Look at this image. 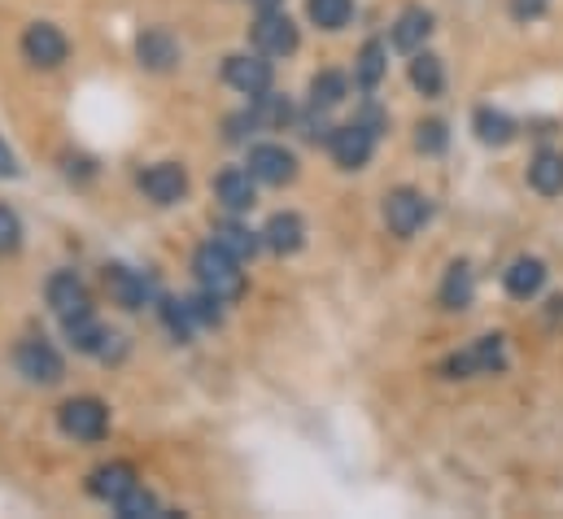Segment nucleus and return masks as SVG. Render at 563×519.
Returning a JSON list of instances; mask_svg holds the SVG:
<instances>
[{
	"label": "nucleus",
	"instance_id": "nucleus-1",
	"mask_svg": "<svg viewBox=\"0 0 563 519\" xmlns=\"http://www.w3.org/2000/svg\"><path fill=\"white\" fill-rule=\"evenodd\" d=\"M192 275L206 292H214L219 301H236L245 292V270H241V258H232L223 245H201L192 254Z\"/></svg>",
	"mask_w": 563,
	"mask_h": 519
},
{
	"label": "nucleus",
	"instance_id": "nucleus-2",
	"mask_svg": "<svg viewBox=\"0 0 563 519\" xmlns=\"http://www.w3.org/2000/svg\"><path fill=\"white\" fill-rule=\"evenodd\" d=\"M507 372V354H503V336H481L476 345H467L463 354H450L441 363L445 380H472V376H498Z\"/></svg>",
	"mask_w": 563,
	"mask_h": 519
},
{
	"label": "nucleus",
	"instance_id": "nucleus-3",
	"mask_svg": "<svg viewBox=\"0 0 563 519\" xmlns=\"http://www.w3.org/2000/svg\"><path fill=\"white\" fill-rule=\"evenodd\" d=\"M57 428L70 441H101L106 428H110V406L101 397H70L57 410Z\"/></svg>",
	"mask_w": 563,
	"mask_h": 519
},
{
	"label": "nucleus",
	"instance_id": "nucleus-4",
	"mask_svg": "<svg viewBox=\"0 0 563 519\" xmlns=\"http://www.w3.org/2000/svg\"><path fill=\"white\" fill-rule=\"evenodd\" d=\"M328 148H332V162H336L341 170H363V166L372 162V153H376V131L367 128L363 119H354V123H345V128H332Z\"/></svg>",
	"mask_w": 563,
	"mask_h": 519
},
{
	"label": "nucleus",
	"instance_id": "nucleus-5",
	"mask_svg": "<svg viewBox=\"0 0 563 519\" xmlns=\"http://www.w3.org/2000/svg\"><path fill=\"white\" fill-rule=\"evenodd\" d=\"M428 219H432V201L416 188H394L385 197V223H389L394 236H402V241L416 236Z\"/></svg>",
	"mask_w": 563,
	"mask_h": 519
},
{
	"label": "nucleus",
	"instance_id": "nucleus-6",
	"mask_svg": "<svg viewBox=\"0 0 563 519\" xmlns=\"http://www.w3.org/2000/svg\"><path fill=\"white\" fill-rule=\"evenodd\" d=\"M13 363H18V372H22L31 385H57V380L66 376L62 354H57L44 336H26V341L18 345V354H13Z\"/></svg>",
	"mask_w": 563,
	"mask_h": 519
},
{
	"label": "nucleus",
	"instance_id": "nucleus-7",
	"mask_svg": "<svg viewBox=\"0 0 563 519\" xmlns=\"http://www.w3.org/2000/svg\"><path fill=\"white\" fill-rule=\"evenodd\" d=\"M66 53H70V44H66V35H62L53 22H31V26L22 31V57H26L31 66L57 70V66L66 62Z\"/></svg>",
	"mask_w": 563,
	"mask_h": 519
},
{
	"label": "nucleus",
	"instance_id": "nucleus-8",
	"mask_svg": "<svg viewBox=\"0 0 563 519\" xmlns=\"http://www.w3.org/2000/svg\"><path fill=\"white\" fill-rule=\"evenodd\" d=\"M297 44H301L297 22L280 9H263V18L254 22V48L263 57H288V53H297Z\"/></svg>",
	"mask_w": 563,
	"mask_h": 519
},
{
	"label": "nucleus",
	"instance_id": "nucleus-9",
	"mask_svg": "<svg viewBox=\"0 0 563 519\" xmlns=\"http://www.w3.org/2000/svg\"><path fill=\"white\" fill-rule=\"evenodd\" d=\"M141 192L153 206H179L188 197V170L179 162H157L141 170Z\"/></svg>",
	"mask_w": 563,
	"mask_h": 519
},
{
	"label": "nucleus",
	"instance_id": "nucleus-10",
	"mask_svg": "<svg viewBox=\"0 0 563 519\" xmlns=\"http://www.w3.org/2000/svg\"><path fill=\"white\" fill-rule=\"evenodd\" d=\"M245 166H250V175H254L258 184H272V188H284V184L297 179V157H292V148H284V144H254Z\"/></svg>",
	"mask_w": 563,
	"mask_h": 519
},
{
	"label": "nucleus",
	"instance_id": "nucleus-11",
	"mask_svg": "<svg viewBox=\"0 0 563 519\" xmlns=\"http://www.w3.org/2000/svg\"><path fill=\"white\" fill-rule=\"evenodd\" d=\"M223 79L245 97H263L272 92V62H263V53H232L223 62Z\"/></svg>",
	"mask_w": 563,
	"mask_h": 519
},
{
	"label": "nucleus",
	"instance_id": "nucleus-12",
	"mask_svg": "<svg viewBox=\"0 0 563 519\" xmlns=\"http://www.w3.org/2000/svg\"><path fill=\"white\" fill-rule=\"evenodd\" d=\"M44 297H48V306H53L57 319H75V314H88L92 310V297H88V288H84V279L75 270H57L48 279V288H44Z\"/></svg>",
	"mask_w": 563,
	"mask_h": 519
},
{
	"label": "nucleus",
	"instance_id": "nucleus-13",
	"mask_svg": "<svg viewBox=\"0 0 563 519\" xmlns=\"http://www.w3.org/2000/svg\"><path fill=\"white\" fill-rule=\"evenodd\" d=\"M136 62H141L144 70H153V75L175 70V66H179V44H175V35H170L166 26L141 31V35H136Z\"/></svg>",
	"mask_w": 563,
	"mask_h": 519
},
{
	"label": "nucleus",
	"instance_id": "nucleus-14",
	"mask_svg": "<svg viewBox=\"0 0 563 519\" xmlns=\"http://www.w3.org/2000/svg\"><path fill=\"white\" fill-rule=\"evenodd\" d=\"M106 288H110L114 306H123V310H144L148 297H153V284L144 279L141 270L123 266V262H110L106 266Z\"/></svg>",
	"mask_w": 563,
	"mask_h": 519
},
{
	"label": "nucleus",
	"instance_id": "nucleus-15",
	"mask_svg": "<svg viewBox=\"0 0 563 519\" xmlns=\"http://www.w3.org/2000/svg\"><path fill=\"white\" fill-rule=\"evenodd\" d=\"M258 179L250 175V166L241 170V166H228L219 179H214V197L232 210V214H245V210H254V201H258V188H254Z\"/></svg>",
	"mask_w": 563,
	"mask_h": 519
},
{
	"label": "nucleus",
	"instance_id": "nucleus-16",
	"mask_svg": "<svg viewBox=\"0 0 563 519\" xmlns=\"http://www.w3.org/2000/svg\"><path fill=\"white\" fill-rule=\"evenodd\" d=\"M141 481H136V467L132 463H106V467H97L92 476H88V494L92 498H101V503H119L123 494H132Z\"/></svg>",
	"mask_w": 563,
	"mask_h": 519
},
{
	"label": "nucleus",
	"instance_id": "nucleus-17",
	"mask_svg": "<svg viewBox=\"0 0 563 519\" xmlns=\"http://www.w3.org/2000/svg\"><path fill=\"white\" fill-rule=\"evenodd\" d=\"M263 245H267L272 254H297V250L306 245V223H301V214H292V210L272 214L267 228H263Z\"/></svg>",
	"mask_w": 563,
	"mask_h": 519
},
{
	"label": "nucleus",
	"instance_id": "nucleus-18",
	"mask_svg": "<svg viewBox=\"0 0 563 519\" xmlns=\"http://www.w3.org/2000/svg\"><path fill=\"white\" fill-rule=\"evenodd\" d=\"M503 284H507V292H511L516 301H529V297H538V292L547 288V262L516 258L507 270H503Z\"/></svg>",
	"mask_w": 563,
	"mask_h": 519
},
{
	"label": "nucleus",
	"instance_id": "nucleus-19",
	"mask_svg": "<svg viewBox=\"0 0 563 519\" xmlns=\"http://www.w3.org/2000/svg\"><path fill=\"white\" fill-rule=\"evenodd\" d=\"M432 35V13L428 9H420V4H411V9H402L398 13V22H394V48L398 53H420L423 40Z\"/></svg>",
	"mask_w": 563,
	"mask_h": 519
},
{
	"label": "nucleus",
	"instance_id": "nucleus-20",
	"mask_svg": "<svg viewBox=\"0 0 563 519\" xmlns=\"http://www.w3.org/2000/svg\"><path fill=\"white\" fill-rule=\"evenodd\" d=\"M529 184H533V192H542V197H560L563 192V153L560 148H542V153L529 162Z\"/></svg>",
	"mask_w": 563,
	"mask_h": 519
},
{
	"label": "nucleus",
	"instance_id": "nucleus-21",
	"mask_svg": "<svg viewBox=\"0 0 563 519\" xmlns=\"http://www.w3.org/2000/svg\"><path fill=\"white\" fill-rule=\"evenodd\" d=\"M472 131H476V140L481 144H489V148H503V144H511L516 140V119H507L503 110H489V106H481L476 110V119H472Z\"/></svg>",
	"mask_w": 563,
	"mask_h": 519
},
{
	"label": "nucleus",
	"instance_id": "nucleus-22",
	"mask_svg": "<svg viewBox=\"0 0 563 519\" xmlns=\"http://www.w3.org/2000/svg\"><path fill=\"white\" fill-rule=\"evenodd\" d=\"M306 97H310V110H323V114H328V110H336V106L350 97V79H345L341 70H319V75L310 79V92H306Z\"/></svg>",
	"mask_w": 563,
	"mask_h": 519
},
{
	"label": "nucleus",
	"instance_id": "nucleus-23",
	"mask_svg": "<svg viewBox=\"0 0 563 519\" xmlns=\"http://www.w3.org/2000/svg\"><path fill=\"white\" fill-rule=\"evenodd\" d=\"M472 297H476L472 270H467V262H454V266L445 270V279H441V292H437V301H441L445 310H467V306H472Z\"/></svg>",
	"mask_w": 563,
	"mask_h": 519
},
{
	"label": "nucleus",
	"instance_id": "nucleus-24",
	"mask_svg": "<svg viewBox=\"0 0 563 519\" xmlns=\"http://www.w3.org/2000/svg\"><path fill=\"white\" fill-rule=\"evenodd\" d=\"M62 328H66V341H70V350H79V354H101L106 350V328L92 319V310L88 314H75V319H62Z\"/></svg>",
	"mask_w": 563,
	"mask_h": 519
},
{
	"label": "nucleus",
	"instance_id": "nucleus-25",
	"mask_svg": "<svg viewBox=\"0 0 563 519\" xmlns=\"http://www.w3.org/2000/svg\"><path fill=\"white\" fill-rule=\"evenodd\" d=\"M214 245H223L232 258L250 262L258 254V245H263V232H250V228H241V223H219V228H214Z\"/></svg>",
	"mask_w": 563,
	"mask_h": 519
},
{
	"label": "nucleus",
	"instance_id": "nucleus-26",
	"mask_svg": "<svg viewBox=\"0 0 563 519\" xmlns=\"http://www.w3.org/2000/svg\"><path fill=\"white\" fill-rule=\"evenodd\" d=\"M411 88H416L420 97H441V88H445L441 57H432V53H416V57H411Z\"/></svg>",
	"mask_w": 563,
	"mask_h": 519
},
{
	"label": "nucleus",
	"instance_id": "nucleus-27",
	"mask_svg": "<svg viewBox=\"0 0 563 519\" xmlns=\"http://www.w3.org/2000/svg\"><path fill=\"white\" fill-rule=\"evenodd\" d=\"M385 44L380 40H367L363 44V53H358V62H354V79H358V88H376L380 79H385Z\"/></svg>",
	"mask_w": 563,
	"mask_h": 519
},
{
	"label": "nucleus",
	"instance_id": "nucleus-28",
	"mask_svg": "<svg viewBox=\"0 0 563 519\" xmlns=\"http://www.w3.org/2000/svg\"><path fill=\"white\" fill-rule=\"evenodd\" d=\"M306 13L319 31H341L354 13V0H306Z\"/></svg>",
	"mask_w": 563,
	"mask_h": 519
},
{
	"label": "nucleus",
	"instance_id": "nucleus-29",
	"mask_svg": "<svg viewBox=\"0 0 563 519\" xmlns=\"http://www.w3.org/2000/svg\"><path fill=\"white\" fill-rule=\"evenodd\" d=\"M250 114H254L258 128H284V123H292V106L284 97H272V92L254 97V110Z\"/></svg>",
	"mask_w": 563,
	"mask_h": 519
},
{
	"label": "nucleus",
	"instance_id": "nucleus-30",
	"mask_svg": "<svg viewBox=\"0 0 563 519\" xmlns=\"http://www.w3.org/2000/svg\"><path fill=\"white\" fill-rule=\"evenodd\" d=\"M114 511H119V516H123V519L162 516V511H157V498H153V494H148V489H141V485H136V489H132V494H123V498H119V503H114Z\"/></svg>",
	"mask_w": 563,
	"mask_h": 519
},
{
	"label": "nucleus",
	"instance_id": "nucleus-31",
	"mask_svg": "<svg viewBox=\"0 0 563 519\" xmlns=\"http://www.w3.org/2000/svg\"><path fill=\"white\" fill-rule=\"evenodd\" d=\"M445 144H450V131H445L441 119H428V123L416 128V148L420 153H445Z\"/></svg>",
	"mask_w": 563,
	"mask_h": 519
},
{
	"label": "nucleus",
	"instance_id": "nucleus-32",
	"mask_svg": "<svg viewBox=\"0 0 563 519\" xmlns=\"http://www.w3.org/2000/svg\"><path fill=\"white\" fill-rule=\"evenodd\" d=\"M188 314H192V323H210V328L223 319V314H219V297H214V292H206V288L188 301Z\"/></svg>",
	"mask_w": 563,
	"mask_h": 519
},
{
	"label": "nucleus",
	"instance_id": "nucleus-33",
	"mask_svg": "<svg viewBox=\"0 0 563 519\" xmlns=\"http://www.w3.org/2000/svg\"><path fill=\"white\" fill-rule=\"evenodd\" d=\"M18 245H22V223H18V214L9 206H0V258L13 254Z\"/></svg>",
	"mask_w": 563,
	"mask_h": 519
},
{
	"label": "nucleus",
	"instance_id": "nucleus-34",
	"mask_svg": "<svg viewBox=\"0 0 563 519\" xmlns=\"http://www.w3.org/2000/svg\"><path fill=\"white\" fill-rule=\"evenodd\" d=\"M547 4H551V0H507V9H511L516 22H538V18L547 13Z\"/></svg>",
	"mask_w": 563,
	"mask_h": 519
},
{
	"label": "nucleus",
	"instance_id": "nucleus-35",
	"mask_svg": "<svg viewBox=\"0 0 563 519\" xmlns=\"http://www.w3.org/2000/svg\"><path fill=\"white\" fill-rule=\"evenodd\" d=\"M0 175H18V166H13V157H9L4 144H0Z\"/></svg>",
	"mask_w": 563,
	"mask_h": 519
},
{
	"label": "nucleus",
	"instance_id": "nucleus-36",
	"mask_svg": "<svg viewBox=\"0 0 563 519\" xmlns=\"http://www.w3.org/2000/svg\"><path fill=\"white\" fill-rule=\"evenodd\" d=\"M250 4H258V9H276V4H284V0H250Z\"/></svg>",
	"mask_w": 563,
	"mask_h": 519
}]
</instances>
